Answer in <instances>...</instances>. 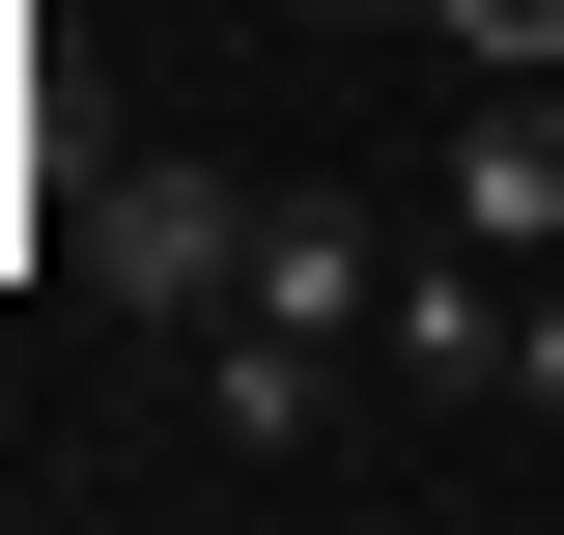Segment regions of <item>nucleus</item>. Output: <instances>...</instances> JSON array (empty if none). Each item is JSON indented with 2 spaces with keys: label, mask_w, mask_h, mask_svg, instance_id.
<instances>
[{
  "label": "nucleus",
  "mask_w": 564,
  "mask_h": 535,
  "mask_svg": "<svg viewBox=\"0 0 564 535\" xmlns=\"http://www.w3.org/2000/svg\"><path fill=\"white\" fill-rule=\"evenodd\" d=\"M85 282H113L141 338H226L254 310V170H226V141H141L113 198H85Z\"/></svg>",
  "instance_id": "1"
},
{
  "label": "nucleus",
  "mask_w": 564,
  "mask_h": 535,
  "mask_svg": "<svg viewBox=\"0 0 564 535\" xmlns=\"http://www.w3.org/2000/svg\"><path fill=\"white\" fill-rule=\"evenodd\" d=\"M423 226L536 282V254H564V85H452V141H423Z\"/></svg>",
  "instance_id": "2"
},
{
  "label": "nucleus",
  "mask_w": 564,
  "mask_h": 535,
  "mask_svg": "<svg viewBox=\"0 0 564 535\" xmlns=\"http://www.w3.org/2000/svg\"><path fill=\"white\" fill-rule=\"evenodd\" d=\"M254 310H282V338H395V198L254 170Z\"/></svg>",
  "instance_id": "3"
},
{
  "label": "nucleus",
  "mask_w": 564,
  "mask_h": 535,
  "mask_svg": "<svg viewBox=\"0 0 564 535\" xmlns=\"http://www.w3.org/2000/svg\"><path fill=\"white\" fill-rule=\"evenodd\" d=\"M508 310H536V282L423 226V254H395V338H367V367H395V395H508Z\"/></svg>",
  "instance_id": "4"
},
{
  "label": "nucleus",
  "mask_w": 564,
  "mask_h": 535,
  "mask_svg": "<svg viewBox=\"0 0 564 535\" xmlns=\"http://www.w3.org/2000/svg\"><path fill=\"white\" fill-rule=\"evenodd\" d=\"M339 367H367V338H282V310H226V338H198V423H226V451H311V423H339Z\"/></svg>",
  "instance_id": "5"
},
{
  "label": "nucleus",
  "mask_w": 564,
  "mask_h": 535,
  "mask_svg": "<svg viewBox=\"0 0 564 535\" xmlns=\"http://www.w3.org/2000/svg\"><path fill=\"white\" fill-rule=\"evenodd\" d=\"M452 29V85H564V0H423Z\"/></svg>",
  "instance_id": "6"
},
{
  "label": "nucleus",
  "mask_w": 564,
  "mask_h": 535,
  "mask_svg": "<svg viewBox=\"0 0 564 535\" xmlns=\"http://www.w3.org/2000/svg\"><path fill=\"white\" fill-rule=\"evenodd\" d=\"M508 395H536V423H564V254H536V310H508Z\"/></svg>",
  "instance_id": "7"
},
{
  "label": "nucleus",
  "mask_w": 564,
  "mask_h": 535,
  "mask_svg": "<svg viewBox=\"0 0 564 535\" xmlns=\"http://www.w3.org/2000/svg\"><path fill=\"white\" fill-rule=\"evenodd\" d=\"M282 29H311V0H282Z\"/></svg>",
  "instance_id": "8"
}]
</instances>
